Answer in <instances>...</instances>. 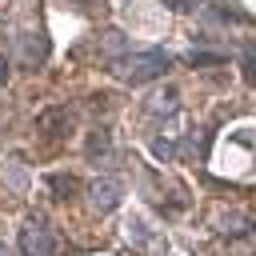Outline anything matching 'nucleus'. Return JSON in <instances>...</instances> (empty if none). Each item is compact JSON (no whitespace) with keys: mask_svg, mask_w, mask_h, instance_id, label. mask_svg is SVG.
I'll return each mask as SVG.
<instances>
[{"mask_svg":"<svg viewBox=\"0 0 256 256\" xmlns=\"http://www.w3.org/2000/svg\"><path fill=\"white\" fill-rule=\"evenodd\" d=\"M168 68H172V56L164 48H136V52L112 60V72L120 80H128V84H148V80L164 76Z\"/></svg>","mask_w":256,"mask_h":256,"instance_id":"obj_1","label":"nucleus"},{"mask_svg":"<svg viewBox=\"0 0 256 256\" xmlns=\"http://www.w3.org/2000/svg\"><path fill=\"white\" fill-rule=\"evenodd\" d=\"M56 252V240H52V232H48V224L44 220H24V228H20V256H52Z\"/></svg>","mask_w":256,"mask_h":256,"instance_id":"obj_2","label":"nucleus"},{"mask_svg":"<svg viewBox=\"0 0 256 256\" xmlns=\"http://www.w3.org/2000/svg\"><path fill=\"white\" fill-rule=\"evenodd\" d=\"M44 56H48L44 32H24V36H20V64H24V68H40Z\"/></svg>","mask_w":256,"mask_h":256,"instance_id":"obj_3","label":"nucleus"},{"mask_svg":"<svg viewBox=\"0 0 256 256\" xmlns=\"http://www.w3.org/2000/svg\"><path fill=\"white\" fill-rule=\"evenodd\" d=\"M92 204H96L100 212H112V208L120 204V180H116V176H100V180L92 184Z\"/></svg>","mask_w":256,"mask_h":256,"instance_id":"obj_4","label":"nucleus"},{"mask_svg":"<svg viewBox=\"0 0 256 256\" xmlns=\"http://www.w3.org/2000/svg\"><path fill=\"white\" fill-rule=\"evenodd\" d=\"M60 124H68V108H48V112L40 116V128H44V132H52V136H60V132H56Z\"/></svg>","mask_w":256,"mask_h":256,"instance_id":"obj_5","label":"nucleus"},{"mask_svg":"<svg viewBox=\"0 0 256 256\" xmlns=\"http://www.w3.org/2000/svg\"><path fill=\"white\" fill-rule=\"evenodd\" d=\"M48 188H52L60 200H68V196L76 192V180H72V176H64V172H56V176H48Z\"/></svg>","mask_w":256,"mask_h":256,"instance_id":"obj_6","label":"nucleus"},{"mask_svg":"<svg viewBox=\"0 0 256 256\" xmlns=\"http://www.w3.org/2000/svg\"><path fill=\"white\" fill-rule=\"evenodd\" d=\"M108 148H112V136H108L104 128H96V132L88 136V156H104Z\"/></svg>","mask_w":256,"mask_h":256,"instance_id":"obj_7","label":"nucleus"},{"mask_svg":"<svg viewBox=\"0 0 256 256\" xmlns=\"http://www.w3.org/2000/svg\"><path fill=\"white\" fill-rule=\"evenodd\" d=\"M244 80L256 88V44H248V48H244Z\"/></svg>","mask_w":256,"mask_h":256,"instance_id":"obj_8","label":"nucleus"},{"mask_svg":"<svg viewBox=\"0 0 256 256\" xmlns=\"http://www.w3.org/2000/svg\"><path fill=\"white\" fill-rule=\"evenodd\" d=\"M188 64H224V56L220 52H192Z\"/></svg>","mask_w":256,"mask_h":256,"instance_id":"obj_9","label":"nucleus"},{"mask_svg":"<svg viewBox=\"0 0 256 256\" xmlns=\"http://www.w3.org/2000/svg\"><path fill=\"white\" fill-rule=\"evenodd\" d=\"M164 8H172V12H188V8H196L200 0H160Z\"/></svg>","mask_w":256,"mask_h":256,"instance_id":"obj_10","label":"nucleus"},{"mask_svg":"<svg viewBox=\"0 0 256 256\" xmlns=\"http://www.w3.org/2000/svg\"><path fill=\"white\" fill-rule=\"evenodd\" d=\"M4 80H8V60L0 56V88H4Z\"/></svg>","mask_w":256,"mask_h":256,"instance_id":"obj_11","label":"nucleus"},{"mask_svg":"<svg viewBox=\"0 0 256 256\" xmlns=\"http://www.w3.org/2000/svg\"><path fill=\"white\" fill-rule=\"evenodd\" d=\"M80 4H92V0H80Z\"/></svg>","mask_w":256,"mask_h":256,"instance_id":"obj_12","label":"nucleus"},{"mask_svg":"<svg viewBox=\"0 0 256 256\" xmlns=\"http://www.w3.org/2000/svg\"><path fill=\"white\" fill-rule=\"evenodd\" d=\"M0 256H4V252H0Z\"/></svg>","mask_w":256,"mask_h":256,"instance_id":"obj_13","label":"nucleus"}]
</instances>
